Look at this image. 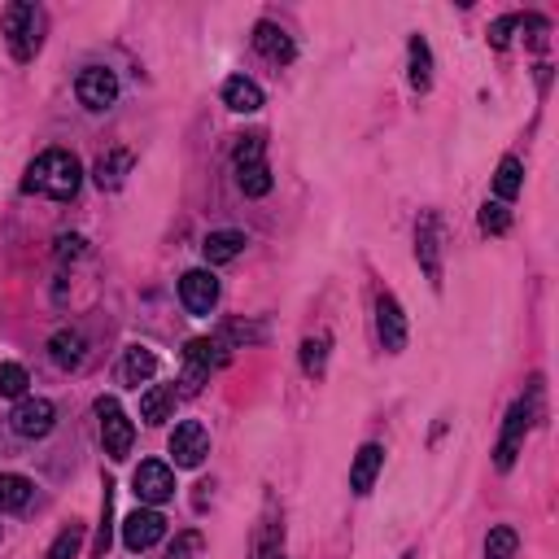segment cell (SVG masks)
<instances>
[{
  "label": "cell",
  "mask_w": 559,
  "mask_h": 559,
  "mask_svg": "<svg viewBox=\"0 0 559 559\" xmlns=\"http://www.w3.org/2000/svg\"><path fill=\"white\" fill-rule=\"evenodd\" d=\"M110 516H114V485L105 481V503H101V538H97V559L110 551Z\"/></svg>",
  "instance_id": "obj_32"
},
{
  "label": "cell",
  "mask_w": 559,
  "mask_h": 559,
  "mask_svg": "<svg viewBox=\"0 0 559 559\" xmlns=\"http://www.w3.org/2000/svg\"><path fill=\"white\" fill-rule=\"evenodd\" d=\"M49 354H53V363H57V367L75 372V367L83 363V332H79V328H62V332H53Z\"/></svg>",
  "instance_id": "obj_21"
},
{
  "label": "cell",
  "mask_w": 559,
  "mask_h": 559,
  "mask_svg": "<svg viewBox=\"0 0 559 559\" xmlns=\"http://www.w3.org/2000/svg\"><path fill=\"white\" fill-rule=\"evenodd\" d=\"M380 468H385V446H376V442H367L359 455H354V463H350V490L354 494H372V485H376V477H380Z\"/></svg>",
  "instance_id": "obj_16"
},
{
  "label": "cell",
  "mask_w": 559,
  "mask_h": 559,
  "mask_svg": "<svg viewBox=\"0 0 559 559\" xmlns=\"http://www.w3.org/2000/svg\"><path fill=\"white\" fill-rule=\"evenodd\" d=\"M267 145L263 136H245L236 145V180H241L245 197H267L271 193V166H267Z\"/></svg>",
  "instance_id": "obj_4"
},
{
  "label": "cell",
  "mask_w": 559,
  "mask_h": 559,
  "mask_svg": "<svg viewBox=\"0 0 559 559\" xmlns=\"http://www.w3.org/2000/svg\"><path fill=\"white\" fill-rule=\"evenodd\" d=\"M79 546H83V525L70 520V525L53 538V546H49V555H44V559H79Z\"/></svg>",
  "instance_id": "obj_28"
},
{
  "label": "cell",
  "mask_w": 559,
  "mask_h": 559,
  "mask_svg": "<svg viewBox=\"0 0 559 559\" xmlns=\"http://www.w3.org/2000/svg\"><path fill=\"white\" fill-rule=\"evenodd\" d=\"M516 27H520V18H516V14L490 22V44H494V49H507V44H511V31H516Z\"/></svg>",
  "instance_id": "obj_33"
},
{
  "label": "cell",
  "mask_w": 559,
  "mask_h": 559,
  "mask_svg": "<svg viewBox=\"0 0 559 559\" xmlns=\"http://www.w3.org/2000/svg\"><path fill=\"white\" fill-rule=\"evenodd\" d=\"M533 424V398H516L507 411V424H503V437H498V450H494V463L498 472H511V463H516L520 446H525V433Z\"/></svg>",
  "instance_id": "obj_6"
},
{
  "label": "cell",
  "mask_w": 559,
  "mask_h": 559,
  "mask_svg": "<svg viewBox=\"0 0 559 559\" xmlns=\"http://www.w3.org/2000/svg\"><path fill=\"white\" fill-rule=\"evenodd\" d=\"M9 424H14L18 437H49L57 424V411L49 398H22L14 415H9Z\"/></svg>",
  "instance_id": "obj_12"
},
{
  "label": "cell",
  "mask_w": 559,
  "mask_h": 559,
  "mask_svg": "<svg viewBox=\"0 0 559 559\" xmlns=\"http://www.w3.org/2000/svg\"><path fill=\"white\" fill-rule=\"evenodd\" d=\"M402 559H415V551H407V555H402Z\"/></svg>",
  "instance_id": "obj_36"
},
{
  "label": "cell",
  "mask_w": 559,
  "mask_h": 559,
  "mask_svg": "<svg viewBox=\"0 0 559 559\" xmlns=\"http://www.w3.org/2000/svg\"><path fill=\"white\" fill-rule=\"evenodd\" d=\"M31 494H35V485L27 477H18V472L0 477V511H22L31 503Z\"/></svg>",
  "instance_id": "obj_25"
},
{
  "label": "cell",
  "mask_w": 559,
  "mask_h": 559,
  "mask_svg": "<svg viewBox=\"0 0 559 559\" xmlns=\"http://www.w3.org/2000/svg\"><path fill=\"white\" fill-rule=\"evenodd\" d=\"M158 376V354H153L149 346H132L127 350V359H123V380L127 385H149V380Z\"/></svg>",
  "instance_id": "obj_23"
},
{
  "label": "cell",
  "mask_w": 559,
  "mask_h": 559,
  "mask_svg": "<svg viewBox=\"0 0 559 559\" xmlns=\"http://www.w3.org/2000/svg\"><path fill=\"white\" fill-rule=\"evenodd\" d=\"M415 258H420L428 284L442 289V219L433 210H424L420 223H415Z\"/></svg>",
  "instance_id": "obj_7"
},
{
  "label": "cell",
  "mask_w": 559,
  "mask_h": 559,
  "mask_svg": "<svg viewBox=\"0 0 559 559\" xmlns=\"http://www.w3.org/2000/svg\"><path fill=\"white\" fill-rule=\"evenodd\" d=\"M57 254H62V258H79L83 254V236H62V241H57Z\"/></svg>",
  "instance_id": "obj_34"
},
{
  "label": "cell",
  "mask_w": 559,
  "mask_h": 559,
  "mask_svg": "<svg viewBox=\"0 0 559 559\" xmlns=\"http://www.w3.org/2000/svg\"><path fill=\"white\" fill-rule=\"evenodd\" d=\"M481 232H490V236L511 232V210L503 206V201H485L481 206Z\"/></svg>",
  "instance_id": "obj_29"
},
{
  "label": "cell",
  "mask_w": 559,
  "mask_h": 559,
  "mask_svg": "<svg viewBox=\"0 0 559 559\" xmlns=\"http://www.w3.org/2000/svg\"><path fill=\"white\" fill-rule=\"evenodd\" d=\"M223 363H228V341L223 337L188 341V350H184V389L188 394H197V389L210 380V372H219Z\"/></svg>",
  "instance_id": "obj_3"
},
{
  "label": "cell",
  "mask_w": 559,
  "mask_h": 559,
  "mask_svg": "<svg viewBox=\"0 0 559 559\" xmlns=\"http://www.w3.org/2000/svg\"><path fill=\"white\" fill-rule=\"evenodd\" d=\"M0 27H5V44L9 53H14V62H31L35 53H40L44 44V14L27 0H14V5L5 9V18H0Z\"/></svg>",
  "instance_id": "obj_2"
},
{
  "label": "cell",
  "mask_w": 559,
  "mask_h": 559,
  "mask_svg": "<svg viewBox=\"0 0 559 559\" xmlns=\"http://www.w3.org/2000/svg\"><path fill=\"white\" fill-rule=\"evenodd\" d=\"M245 232H210L206 236V245H201V254H206V263L210 267H223V263H232V258H241L245 254Z\"/></svg>",
  "instance_id": "obj_19"
},
{
  "label": "cell",
  "mask_w": 559,
  "mask_h": 559,
  "mask_svg": "<svg viewBox=\"0 0 559 559\" xmlns=\"http://www.w3.org/2000/svg\"><path fill=\"white\" fill-rule=\"evenodd\" d=\"M223 105L236 110V114H254V110H263V88L245 75H232L228 83H223Z\"/></svg>",
  "instance_id": "obj_17"
},
{
  "label": "cell",
  "mask_w": 559,
  "mask_h": 559,
  "mask_svg": "<svg viewBox=\"0 0 559 559\" xmlns=\"http://www.w3.org/2000/svg\"><path fill=\"white\" fill-rule=\"evenodd\" d=\"M175 411V389L171 385H153L145 389V398H140V420L145 424H166Z\"/></svg>",
  "instance_id": "obj_24"
},
{
  "label": "cell",
  "mask_w": 559,
  "mask_h": 559,
  "mask_svg": "<svg viewBox=\"0 0 559 559\" xmlns=\"http://www.w3.org/2000/svg\"><path fill=\"white\" fill-rule=\"evenodd\" d=\"M132 490H136V498L145 507H162V503H171L175 498V472L166 468V463H158V459H145L136 468V477H132Z\"/></svg>",
  "instance_id": "obj_8"
},
{
  "label": "cell",
  "mask_w": 559,
  "mask_h": 559,
  "mask_svg": "<svg viewBox=\"0 0 559 559\" xmlns=\"http://www.w3.org/2000/svg\"><path fill=\"white\" fill-rule=\"evenodd\" d=\"M79 184H83V166L75 153H66V149H44L40 158L27 166V180H22L27 193H40L53 201H70L79 193Z\"/></svg>",
  "instance_id": "obj_1"
},
{
  "label": "cell",
  "mask_w": 559,
  "mask_h": 559,
  "mask_svg": "<svg viewBox=\"0 0 559 559\" xmlns=\"http://www.w3.org/2000/svg\"><path fill=\"white\" fill-rule=\"evenodd\" d=\"M520 188H525V162L516 158V153H507L503 162H498V175H494V193H498V201H516L520 197Z\"/></svg>",
  "instance_id": "obj_22"
},
{
  "label": "cell",
  "mask_w": 559,
  "mask_h": 559,
  "mask_svg": "<svg viewBox=\"0 0 559 559\" xmlns=\"http://www.w3.org/2000/svg\"><path fill=\"white\" fill-rule=\"evenodd\" d=\"M201 551H206V538H201L197 529H188V533H180V538L171 542L166 559H201Z\"/></svg>",
  "instance_id": "obj_31"
},
{
  "label": "cell",
  "mask_w": 559,
  "mask_h": 559,
  "mask_svg": "<svg viewBox=\"0 0 559 559\" xmlns=\"http://www.w3.org/2000/svg\"><path fill=\"white\" fill-rule=\"evenodd\" d=\"M75 92H79V101L88 105V110H110V105L118 101V75L114 70H105V66H83L79 70V79H75Z\"/></svg>",
  "instance_id": "obj_10"
},
{
  "label": "cell",
  "mask_w": 559,
  "mask_h": 559,
  "mask_svg": "<svg viewBox=\"0 0 559 559\" xmlns=\"http://www.w3.org/2000/svg\"><path fill=\"white\" fill-rule=\"evenodd\" d=\"M127 171H132V153L110 149V153H101L97 166H92V180H97V188H105V193H114V188L127 180Z\"/></svg>",
  "instance_id": "obj_20"
},
{
  "label": "cell",
  "mask_w": 559,
  "mask_h": 559,
  "mask_svg": "<svg viewBox=\"0 0 559 559\" xmlns=\"http://www.w3.org/2000/svg\"><path fill=\"white\" fill-rule=\"evenodd\" d=\"M210 455V433L201 428L197 420H184V424H175V433H171V459H175V468H201V459Z\"/></svg>",
  "instance_id": "obj_11"
},
{
  "label": "cell",
  "mask_w": 559,
  "mask_h": 559,
  "mask_svg": "<svg viewBox=\"0 0 559 559\" xmlns=\"http://www.w3.org/2000/svg\"><path fill=\"white\" fill-rule=\"evenodd\" d=\"M263 559H284V551H271V555H263Z\"/></svg>",
  "instance_id": "obj_35"
},
{
  "label": "cell",
  "mask_w": 559,
  "mask_h": 559,
  "mask_svg": "<svg viewBox=\"0 0 559 559\" xmlns=\"http://www.w3.org/2000/svg\"><path fill=\"white\" fill-rule=\"evenodd\" d=\"M166 538V516L158 507H136L132 516L123 520V546L132 555H140V551H149V546H158Z\"/></svg>",
  "instance_id": "obj_9"
},
{
  "label": "cell",
  "mask_w": 559,
  "mask_h": 559,
  "mask_svg": "<svg viewBox=\"0 0 559 559\" xmlns=\"http://www.w3.org/2000/svg\"><path fill=\"white\" fill-rule=\"evenodd\" d=\"M407 79H411L415 92L433 88V53H428L424 35H411V44H407Z\"/></svg>",
  "instance_id": "obj_18"
},
{
  "label": "cell",
  "mask_w": 559,
  "mask_h": 559,
  "mask_svg": "<svg viewBox=\"0 0 559 559\" xmlns=\"http://www.w3.org/2000/svg\"><path fill=\"white\" fill-rule=\"evenodd\" d=\"M180 302L188 315H210L214 302H219V280H214V271H188L180 280Z\"/></svg>",
  "instance_id": "obj_14"
},
{
  "label": "cell",
  "mask_w": 559,
  "mask_h": 559,
  "mask_svg": "<svg viewBox=\"0 0 559 559\" xmlns=\"http://www.w3.org/2000/svg\"><path fill=\"white\" fill-rule=\"evenodd\" d=\"M376 332H380V346H385L389 354L407 350V315H402V306H398L394 293H380V302H376Z\"/></svg>",
  "instance_id": "obj_13"
},
{
  "label": "cell",
  "mask_w": 559,
  "mask_h": 559,
  "mask_svg": "<svg viewBox=\"0 0 559 559\" xmlns=\"http://www.w3.org/2000/svg\"><path fill=\"white\" fill-rule=\"evenodd\" d=\"M254 49L263 53L267 62H276V66H289L293 57H297L293 35L284 31V27H276V22H258V27H254Z\"/></svg>",
  "instance_id": "obj_15"
},
{
  "label": "cell",
  "mask_w": 559,
  "mask_h": 559,
  "mask_svg": "<svg viewBox=\"0 0 559 559\" xmlns=\"http://www.w3.org/2000/svg\"><path fill=\"white\" fill-rule=\"evenodd\" d=\"M27 394V367L0 363V398H22Z\"/></svg>",
  "instance_id": "obj_30"
},
{
  "label": "cell",
  "mask_w": 559,
  "mask_h": 559,
  "mask_svg": "<svg viewBox=\"0 0 559 559\" xmlns=\"http://www.w3.org/2000/svg\"><path fill=\"white\" fill-rule=\"evenodd\" d=\"M97 420H101V442H105V455L123 463L132 455V442H136V428L127 420V411L118 407V398H97Z\"/></svg>",
  "instance_id": "obj_5"
},
{
  "label": "cell",
  "mask_w": 559,
  "mask_h": 559,
  "mask_svg": "<svg viewBox=\"0 0 559 559\" xmlns=\"http://www.w3.org/2000/svg\"><path fill=\"white\" fill-rule=\"evenodd\" d=\"M520 551V533L511 525H498L490 529V538H485V559H516Z\"/></svg>",
  "instance_id": "obj_26"
},
{
  "label": "cell",
  "mask_w": 559,
  "mask_h": 559,
  "mask_svg": "<svg viewBox=\"0 0 559 559\" xmlns=\"http://www.w3.org/2000/svg\"><path fill=\"white\" fill-rule=\"evenodd\" d=\"M328 346H332V341L324 337V332H319V337H306L302 341V372L306 376H324V367H328Z\"/></svg>",
  "instance_id": "obj_27"
}]
</instances>
